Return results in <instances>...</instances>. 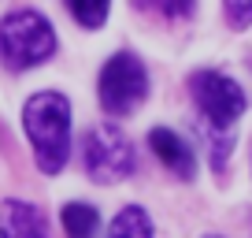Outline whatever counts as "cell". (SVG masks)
<instances>
[{"instance_id":"obj_6","label":"cell","mask_w":252,"mask_h":238,"mask_svg":"<svg viewBox=\"0 0 252 238\" xmlns=\"http://www.w3.org/2000/svg\"><path fill=\"white\" fill-rule=\"evenodd\" d=\"M0 238H48L45 216L30 201L8 198L0 205Z\"/></svg>"},{"instance_id":"obj_4","label":"cell","mask_w":252,"mask_h":238,"mask_svg":"<svg viewBox=\"0 0 252 238\" xmlns=\"http://www.w3.org/2000/svg\"><path fill=\"white\" fill-rule=\"evenodd\" d=\"M82 157H86V171L93 183H119L134 171V145L111 123H100L86 134V145H82Z\"/></svg>"},{"instance_id":"obj_8","label":"cell","mask_w":252,"mask_h":238,"mask_svg":"<svg viewBox=\"0 0 252 238\" xmlns=\"http://www.w3.org/2000/svg\"><path fill=\"white\" fill-rule=\"evenodd\" d=\"M60 223H63V231H67V238H93L96 227H100V216H96L93 205L71 201V205H63Z\"/></svg>"},{"instance_id":"obj_5","label":"cell","mask_w":252,"mask_h":238,"mask_svg":"<svg viewBox=\"0 0 252 238\" xmlns=\"http://www.w3.org/2000/svg\"><path fill=\"white\" fill-rule=\"evenodd\" d=\"M189 93L212 127H230L245 112V89L219 71H197L189 79Z\"/></svg>"},{"instance_id":"obj_9","label":"cell","mask_w":252,"mask_h":238,"mask_svg":"<svg viewBox=\"0 0 252 238\" xmlns=\"http://www.w3.org/2000/svg\"><path fill=\"white\" fill-rule=\"evenodd\" d=\"M108 238H152V220H149V212H145V208H137V205H126L123 212L111 220Z\"/></svg>"},{"instance_id":"obj_1","label":"cell","mask_w":252,"mask_h":238,"mask_svg":"<svg viewBox=\"0 0 252 238\" xmlns=\"http://www.w3.org/2000/svg\"><path fill=\"white\" fill-rule=\"evenodd\" d=\"M23 127L33 160L45 175H60L71 157V101L56 89H41L23 104Z\"/></svg>"},{"instance_id":"obj_12","label":"cell","mask_w":252,"mask_h":238,"mask_svg":"<svg viewBox=\"0 0 252 238\" xmlns=\"http://www.w3.org/2000/svg\"><path fill=\"white\" fill-rule=\"evenodd\" d=\"M222 8H226V19L237 30H245L252 23V0H222Z\"/></svg>"},{"instance_id":"obj_2","label":"cell","mask_w":252,"mask_h":238,"mask_svg":"<svg viewBox=\"0 0 252 238\" xmlns=\"http://www.w3.org/2000/svg\"><path fill=\"white\" fill-rule=\"evenodd\" d=\"M52 52H56V30L41 11L23 8L0 19V60L11 71H30V67L45 64Z\"/></svg>"},{"instance_id":"obj_10","label":"cell","mask_w":252,"mask_h":238,"mask_svg":"<svg viewBox=\"0 0 252 238\" xmlns=\"http://www.w3.org/2000/svg\"><path fill=\"white\" fill-rule=\"evenodd\" d=\"M108 8H111V0H67V11H71V15L78 19L86 30H96V26H104V19H108Z\"/></svg>"},{"instance_id":"obj_3","label":"cell","mask_w":252,"mask_h":238,"mask_svg":"<svg viewBox=\"0 0 252 238\" xmlns=\"http://www.w3.org/2000/svg\"><path fill=\"white\" fill-rule=\"evenodd\" d=\"M100 104L111 116H130L149 97V75L134 52H115L100 71Z\"/></svg>"},{"instance_id":"obj_11","label":"cell","mask_w":252,"mask_h":238,"mask_svg":"<svg viewBox=\"0 0 252 238\" xmlns=\"http://www.w3.org/2000/svg\"><path fill=\"white\" fill-rule=\"evenodd\" d=\"M134 4L137 8H156L163 19H186L197 8V0H134Z\"/></svg>"},{"instance_id":"obj_7","label":"cell","mask_w":252,"mask_h":238,"mask_svg":"<svg viewBox=\"0 0 252 238\" xmlns=\"http://www.w3.org/2000/svg\"><path fill=\"white\" fill-rule=\"evenodd\" d=\"M149 145L152 153L159 157V164L167 167V171H174L178 179H193V171H197V160H193V149H189L186 142H182L174 130L167 127H156L149 134Z\"/></svg>"}]
</instances>
